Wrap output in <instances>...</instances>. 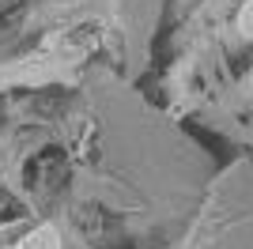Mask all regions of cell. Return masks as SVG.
<instances>
[{
  "label": "cell",
  "mask_w": 253,
  "mask_h": 249,
  "mask_svg": "<svg viewBox=\"0 0 253 249\" xmlns=\"http://www.w3.org/2000/svg\"><path fill=\"white\" fill-rule=\"evenodd\" d=\"M23 249H61V234H57V227H38L31 230V238L23 242Z\"/></svg>",
  "instance_id": "6da1fadb"
},
{
  "label": "cell",
  "mask_w": 253,
  "mask_h": 249,
  "mask_svg": "<svg viewBox=\"0 0 253 249\" xmlns=\"http://www.w3.org/2000/svg\"><path fill=\"white\" fill-rule=\"evenodd\" d=\"M238 34L253 38V0H242V8H238Z\"/></svg>",
  "instance_id": "7a4b0ae2"
},
{
  "label": "cell",
  "mask_w": 253,
  "mask_h": 249,
  "mask_svg": "<svg viewBox=\"0 0 253 249\" xmlns=\"http://www.w3.org/2000/svg\"><path fill=\"white\" fill-rule=\"evenodd\" d=\"M250 83H253V80H250Z\"/></svg>",
  "instance_id": "3957f363"
}]
</instances>
